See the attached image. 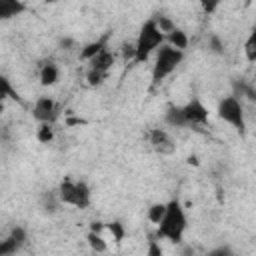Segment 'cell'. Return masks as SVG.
I'll use <instances>...</instances> for the list:
<instances>
[{"label":"cell","mask_w":256,"mask_h":256,"mask_svg":"<svg viewBox=\"0 0 256 256\" xmlns=\"http://www.w3.org/2000/svg\"><path fill=\"white\" fill-rule=\"evenodd\" d=\"M156 228H158L156 230L158 238H164L170 244H182L184 242L188 218H186V210L178 198H172L166 202V214Z\"/></svg>","instance_id":"obj_1"},{"label":"cell","mask_w":256,"mask_h":256,"mask_svg":"<svg viewBox=\"0 0 256 256\" xmlns=\"http://www.w3.org/2000/svg\"><path fill=\"white\" fill-rule=\"evenodd\" d=\"M166 44V36L162 34V30L158 28V24L154 22V18H148L140 30H138V36L134 40V46H136V64H142L146 62L152 54H156L162 46Z\"/></svg>","instance_id":"obj_2"},{"label":"cell","mask_w":256,"mask_h":256,"mask_svg":"<svg viewBox=\"0 0 256 256\" xmlns=\"http://www.w3.org/2000/svg\"><path fill=\"white\" fill-rule=\"evenodd\" d=\"M56 194L60 198V204H66V206H74V208H80V210H86L92 202V192H90V186L84 182V180H72V178H64L58 188H56Z\"/></svg>","instance_id":"obj_3"},{"label":"cell","mask_w":256,"mask_h":256,"mask_svg":"<svg viewBox=\"0 0 256 256\" xmlns=\"http://www.w3.org/2000/svg\"><path fill=\"white\" fill-rule=\"evenodd\" d=\"M184 60V52L164 44L156 54H154V64H152V86L162 84Z\"/></svg>","instance_id":"obj_4"},{"label":"cell","mask_w":256,"mask_h":256,"mask_svg":"<svg viewBox=\"0 0 256 256\" xmlns=\"http://www.w3.org/2000/svg\"><path fill=\"white\" fill-rule=\"evenodd\" d=\"M216 116L232 126L240 136L246 134V112H244V102H240L236 96H224L218 106H216Z\"/></svg>","instance_id":"obj_5"},{"label":"cell","mask_w":256,"mask_h":256,"mask_svg":"<svg viewBox=\"0 0 256 256\" xmlns=\"http://www.w3.org/2000/svg\"><path fill=\"white\" fill-rule=\"evenodd\" d=\"M182 112L186 116V122H188L190 130L192 128L194 130L196 128H202L210 120V110H208V106L200 98H190L186 104H182Z\"/></svg>","instance_id":"obj_6"},{"label":"cell","mask_w":256,"mask_h":256,"mask_svg":"<svg viewBox=\"0 0 256 256\" xmlns=\"http://www.w3.org/2000/svg\"><path fill=\"white\" fill-rule=\"evenodd\" d=\"M32 118L38 124H54L58 118V104L52 96H38L32 106Z\"/></svg>","instance_id":"obj_7"},{"label":"cell","mask_w":256,"mask_h":256,"mask_svg":"<svg viewBox=\"0 0 256 256\" xmlns=\"http://www.w3.org/2000/svg\"><path fill=\"white\" fill-rule=\"evenodd\" d=\"M148 144L160 156H170L176 152V142L164 128H150L148 130Z\"/></svg>","instance_id":"obj_8"},{"label":"cell","mask_w":256,"mask_h":256,"mask_svg":"<svg viewBox=\"0 0 256 256\" xmlns=\"http://www.w3.org/2000/svg\"><path fill=\"white\" fill-rule=\"evenodd\" d=\"M26 240H28L26 228L14 226V228L8 232V236L0 242V256H16V254L24 248Z\"/></svg>","instance_id":"obj_9"},{"label":"cell","mask_w":256,"mask_h":256,"mask_svg":"<svg viewBox=\"0 0 256 256\" xmlns=\"http://www.w3.org/2000/svg\"><path fill=\"white\" fill-rule=\"evenodd\" d=\"M232 96H236L240 102H256V86L244 78H236L232 82Z\"/></svg>","instance_id":"obj_10"},{"label":"cell","mask_w":256,"mask_h":256,"mask_svg":"<svg viewBox=\"0 0 256 256\" xmlns=\"http://www.w3.org/2000/svg\"><path fill=\"white\" fill-rule=\"evenodd\" d=\"M108 48V34L106 36H102V38H96V40H92V42H88V44H84L82 48H80V60L82 62H90L92 58H96L100 52H104Z\"/></svg>","instance_id":"obj_11"},{"label":"cell","mask_w":256,"mask_h":256,"mask_svg":"<svg viewBox=\"0 0 256 256\" xmlns=\"http://www.w3.org/2000/svg\"><path fill=\"white\" fill-rule=\"evenodd\" d=\"M114 64H116V54H114L110 48H106L104 52H100L96 58H92V60L88 62V68H90V70H98V72L108 74V72L112 70Z\"/></svg>","instance_id":"obj_12"},{"label":"cell","mask_w":256,"mask_h":256,"mask_svg":"<svg viewBox=\"0 0 256 256\" xmlns=\"http://www.w3.org/2000/svg\"><path fill=\"white\" fill-rule=\"evenodd\" d=\"M38 80L42 86H54L60 80V68L56 66V62H52V60L42 62V66L38 70Z\"/></svg>","instance_id":"obj_13"},{"label":"cell","mask_w":256,"mask_h":256,"mask_svg":"<svg viewBox=\"0 0 256 256\" xmlns=\"http://www.w3.org/2000/svg\"><path fill=\"white\" fill-rule=\"evenodd\" d=\"M164 122L170 126V128H190L188 122H186V116L182 112V106H176V104H170L164 112Z\"/></svg>","instance_id":"obj_14"},{"label":"cell","mask_w":256,"mask_h":256,"mask_svg":"<svg viewBox=\"0 0 256 256\" xmlns=\"http://www.w3.org/2000/svg\"><path fill=\"white\" fill-rule=\"evenodd\" d=\"M24 10H26V4L20 0H0V18L2 20L20 16Z\"/></svg>","instance_id":"obj_15"},{"label":"cell","mask_w":256,"mask_h":256,"mask_svg":"<svg viewBox=\"0 0 256 256\" xmlns=\"http://www.w3.org/2000/svg\"><path fill=\"white\" fill-rule=\"evenodd\" d=\"M166 44L172 46V48H176V50H180V52H184L188 48V44H190V38H188L186 30H182V28L176 26L170 34H166Z\"/></svg>","instance_id":"obj_16"},{"label":"cell","mask_w":256,"mask_h":256,"mask_svg":"<svg viewBox=\"0 0 256 256\" xmlns=\"http://www.w3.org/2000/svg\"><path fill=\"white\" fill-rule=\"evenodd\" d=\"M86 242H88V248H90L96 256H98V254H104V252L108 250V242H106L104 236L98 234V232L88 230V234H86Z\"/></svg>","instance_id":"obj_17"},{"label":"cell","mask_w":256,"mask_h":256,"mask_svg":"<svg viewBox=\"0 0 256 256\" xmlns=\"http://www.w3.org/2000/svg\"><path fill=\"white\" fill-rule=\"evenodd\" d=\"M164 214H166V202H154V204H150L148 210H146V218H148L152 224H156V226L162 222Z\"/></svg>","instance_id":"obj_18"},{"label":"cell","mask_w":256,"mask_h":256,"mask_svg":"<svg viewBox=\"0 0 256 256\" xmlns=\"http://www.w3.org/2000/svg\"><path fill=\"white\" fill-rule=\"evenodd\" d=\"M244 56L248 62H256V26L250 30V34L244 42Z\"/></svg>","instance_id":"obj_19"},{"label":"cell","mask_w":256,"mask_h":256,"mask_svg":"<svg viewBox=\"0 0 256 256\" xmlns=\"http://www.w3.org/2000/svg\"><path fill=\"white\" fill-rule=\"evenodd\" d=\"M36 138L40 144H50L54 140V124H38Z\"/></svg>","instance_id":"obj_20"},{"label":"cell","mask_w":256,"mask_h":256,"mask_svg":"<svg viewBox=\"0 0 256 256\" xmlns=\"http://www.w3.org/2000/svg\"><path fill=\"white\" fill-rule=\"evenodd\" d=\"M106 230L112 234V238H114L116 244H120V242L124 240V236H126V228H124V224H122L120 220H112V222H108V224H106Z\"/></svg>","instance_id":"obj_21"},{"label":"cell","mask_w":256,"mask_h":256,"mask_svg":"<svg viewBox=\"0 0 256 256\" xmlns=\"http://www.w3.org/2000/svg\"><path fill=\"white\" fill-rule=\"evenodd\" d=\"M152 18H154V22L158 24V28L162 30L164 36L170 34V32L176 28V22H174L170 16H166V14H156V16H152Z\"/></svg>","instance_id":"obj_22"},{"label":"cell","mask_w":256,"mask_h":256,"mask_svg":"<svg viewBox=\"0 0 256 256\" xmlns=\"http://www.w3.org/2000/svg\"><path fill=\"white\" fill-rule=\"evenodd\" d=\"M208 50H210L212 54L222 56L224 50H226V44H224V40H222L218 34H210V36H208Z\"/></svg>","instance_id":"obj_23"},{"label":"cell","mask_w":256,"mask_h":256,"mask_svg":"<svg viewBox=\"0 0 256 256\" xmlns=\"http://www.w3.org/2000/svg\"><path fill=\"white\" fill-rule=\"evenodd\" d=\"M0 86H2V100H8V98L18 100V94H16V90L12 88V84H10V80L6 76L0 78Z\"/></svg>","instance_id":"obj_24"},{"label":"cell","mask_w":256,"mask_h":256,"mask_svg":"<svg viewBox=\"0 0 256 256\" xmlns=\"http://www.w3.org/2000/svg\"><path fill=\"white\" fill-rule=\"evenodd\" d=\"M120 54H122V60L134 62L136 60V46H134V42H124L120 46Z\"/></svg>","instance_id":"obj_25"},{"label":"cell","mask_w":256,"mask_h":256,"mask_svg":"<svg viewBox=\"0 0 256 256\" xmlns=\"http://www.w3.org/2000/svg\"><path fill=\"white\" fill-rule=\"evenodd\" d=\"M106 76H108V74H104V72H98V70H90V68H88V72H86V82H88L90 86H100V84L106 80Z\"/></svg>","instance_id":"obj_26"},{"label":"cell","mask_w":256,"mask_h":256,"mask_svg":"<svg viewBox=\"0 0 256 256\" xmlns=\"http://www.w3.org/2000/svg\"><path fill=\"white\" fill-rule=\"evenodd\" d=\"M146 256H164V250H162V246H160V242L152 236L150 240H148V248H146Z\"/></svg>","instance_id":"obj_27"},{"label":"cell","mask_w":256,"mask_h":256,"mask_svg":"<svg viewBox=\"0 0 256 256\" xmlns=\"http://www.w3.org/2000/svg\"><path fill=\"white\" fill-rule=\"evenodd\" d=\"M206 256H236V254H234V250L228 244H222V246H216V248L208 250Z\"/></svg>","instance_id":"obj_28"},{"label":"cell","mask_w":256,"mask_h":256,"mask_svg":"<svg viewBox=\"0 0 256 256\" xmlns=\"http://www.w3.org/2000/svg\"><path fill=\"white\" fill-rule=\"evenodd\" d=\"M58 46L62 48V50H74L76 48V40L74 38H60V42H58Z\"/></svg>","instance_id":"obj_29"},{"label":"cell","mask_w":256,"mask_h":256,"mask_svg":"<svg viewBox=\"0 0 256 256\" xmlns=\"http://www.w3.org/2000/svg\"><path fill=\"white\" fill-rule=\"evenodd\" d=\"M218 8V2H202V10L206 12V14H210V12H214Z\"/></svg>","instance_id":"obj_30"},{"label":"cell","mask_w":256,"mask_h":256,"mask_svg":"<svg viewBox=\"0 0 256 256\" xmlns=\"http://www.w3.org/2000/svg\"><path fill=\"white\" fill-rule=\"evenodd\" d=\"M180 256H196V250H194L190 244H186V246H182V250H180Z\"/></svg>","instance_id":"obj_31"},{"label":"cell","mask_w":256,"mask_h":256,"mask_svg":"<svg viewBox=\"0 0 256 256\" xmlns=\"http://www.w3.org/2000/svg\"><path fill=\"white\" fill-rule=\"evenodd\" d=\"M188 164H198V158H196V156H190V158H188Z\"/></svg>","instance_id":"obj_32"},{"label":"cell","mask_w":256,"mask_h":256,"mask_svg":"<svg viewBox=\"0 0 256 256\" xmlns=\"http://www.w3.org/2000/svg\"><path fill=\"white\" fill-rule=\"evenodd\" d=\"M254 26H256V24H254Z\"/></svg>","instance_id":"obj_33"}]
</instances>
